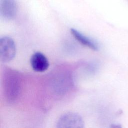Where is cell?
Returning a JSON list of instances; mask_svg holds the SVG:
<instances>
[{
    "instance_id": "1",
    "label": "cell",
    "mask_w": 128,
    "mask_h": 128,
    "mask_svg": "<svg viewBox=\"0 0 128 128\" xmlns=\"http://www.w3.org/2000/svg\"><path fill=\"white\" fill-rule=\"evenodd\" d=\"M2 87L6 100L14 103L18 99L21 89V76L16 70L6 68L2 76Z\"/></svg>"
},
{
    "instance_id": "2",
    "label": "cell",
    "mask_w": 128,
    "mask_h": 128,
    "mask_svg": "<svg viewBox=\"0 0 128 128\" xmlns=\"http://www.w3.org/2000/svg\"><path fill=\"white\" fill-rule=\"evenodd\" d=\"M16 54V46L14 40L8 36H3L0 38V58L6 63L12 60Z\"/></svg>"
},
{
    "instance_id": "3",
    "label": "cell",
    "mask_w": 128,
    "mask_h": 128,
    "mask_svg": "<svg viewBox=\"0 0 128 128\" xmlns=\"http://www.w3.org/2000/svg\"><path fill=\"white\" fill-rule=\"evenodd\" d=\"M84 122L78 114L74 112H68L62 115L56 123L57 128H82Z\"/></svg>"
},
{
    "instance_id": "4",
    "label": "cell",
    "mask_w": 128,
    "mask_h": 128,
    "mask_svg": "<svg viewBox=\"0 0 128 128\" xmlns=\"http://www.w3.org/2000/svg\"><path fill=\"white\" fill-rule=\"evenodd\" d=\"M18 6L16 0H0V15L5 20H11L16 16Z\"/></svg>"
},
{
    "instance_id": "5",
    "label": "cell",
    "mask_w": 128,
    "mask_h": 128,
    "mask_svg": "<svg viewBox=\"0 0 128 128\" xmlns=\"http://www.w3.org/2000/svg\"><path fill=\"white\" fill-rule=\"evenodd\" d=\"M30 63L32 69L38 72L46 71L49 67V62L46 56L40 52H35L32 56Z\"/></svg>"
},
{
    "instance_id": "6",
    "label": "cell",
    "mask_w": 128,
    "mask_h": 128,
    "mask_svg": "<svg viewBox=\"0 0 128 128\" xmlns=\"http://www.w3.org/2000/svg\"><path fill=\"white\" fill-rule=\"evenodd\" d=\"M70 33L74 38L82 45L88 47L96 51L98 50V44L94 40L84 34L80 31L73 28L70 29Z\"/></svg>"
}]
</instances>
